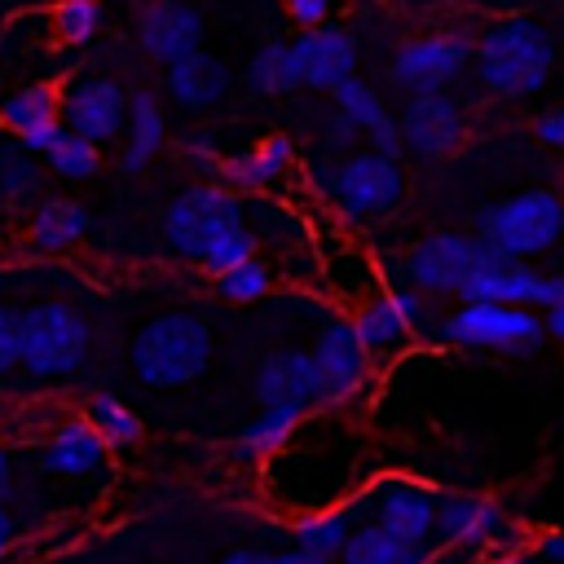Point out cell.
<instances>
[{"instance_id":"obj_47","label":"cell","mask_w":564,"mask_h":564,"mask_svg":"<svg viewBox=\"0 0 564 564\" xmlns=\"http://www.w3.org/2000/svg\"><path fill=\"white\" fill-rule=\"evenodd\" d=\"M9 476H13V458H9V449L0 445V494L9 489Z\"/></svg>"},{"instance_id":"obj_33","label":"cell","mask_w":564,"mask_h":564,"mask_svg":"<svg viewBox=\"0 0 564 564\" xmlns=\"http://www.w3.org/2000/svg\"><path fill=\"white\" fill-rule=\"evenodd\" d=\"M212 282H216V291H220L229 304H251V300L269 295L273 273H269V264H264L260 256H251V260H242V264H234V269H225V273H212Z\"/></svg>"},{"instance_id":"obj_45","label":"cell","mask_w":564,"mask_h":564,"mask_svg":"<svg viewBox=\"0 0 564 564\" xmlns=\"http://www.w3.org/2000/svg\"><path fill=\"white\" fill-rule=\"evenodd\" d=\"M13 533H18V529H13V516H9V507L0 502V555L13 546Z\"/></svg>"},{"instance_id":"obj_30","label":"cell","mask_w":564,"mask_h":564,"mask_svg":"<svg viewBox=\"0 0 564 564\" xmlns=\"http://www.w3.org/2000/svg\"><path fill=\"white\" fill-rule=\"evenodd\" d=\"M84 423L101 436L106 449H119V445H132L141 436V419L110 392H93L88 405H84Z\"/></svg>"},{"instance_id":"obj_6","label":"cell","mask_w":564,"mask_h":564,"mask_svg":"<svg viewBox=\"0 0 564 564\" xmlns=\"http://www.w3.org/2000/svg\"><path fill=\"white\" fill-rule=\"evenodd\" d=\"M441 344L458 348H485V352H507V357H533L546 335L533 308H511V304H480V300H458L436 322Z\"/></svg>"},{"instance_id":"obj_39","label":"cell","mask_w":564,"mask_h":564,"mask_svg":"<svg viewBox=\"0 0 564 564\" xmlns=\"http://www.w3.org/2000/svg\"><path fill=\"white\" fill-rule=\"evenodd\" d=\"M13 366H18V313L0 304V375H9Z\"/></svg>"},{"instance_id":"obj_31","label":"cell","mask_w":564,"mask_h":564,"mask_svg":"<svg viewBox=\"0 0 564 564\" xmlns=\"http://www.w3.org/2000/svg\"><path fill=\"white\" fill-rule=\"evenodd\" d=\"M300 432V414H286V410H260L256 423H247V432L238 436V449L242 454H256V458H269V454H282Z\"/></svg>"},{"instance_id":"obj_14","label":"cell","mask_w":564,"mask_h":564,"mask_svg":"<svg viewBox=\"0 0 564 564\" xmlns=\"http://www.w3.org/2000/svg\"><path fill=\"white\" fill-rule=\"evenodd\" d=\"M458 300H480V304H511V308H551V304H564V282L555 273H538L529 264H511V260H498L494 269L476 273Z\"/></svg>"},{"instance_id":"obj_44","label":"cell","mask_w":564,"mask_h":564,"mask_svg":"<svg viewBox=\"0 0 564 564\" xmlns=\"http://www.w3.org/2000/svg\"><path fill=\"white\" fill-rule=\"evenodd\" d=\"M220 564H273V555H264V551H234Z\"/></svg>"},{"instance_id":"obj_5","label":"cell","mask_w":564,"mask_h":564,"mask_svg":"<svg viewBox=\"0 0 564 564\" xmlns=\"http://www.w3.org/2000/svg\"><path fill=\"white\" fill-rule=\"evenodd\" d=\"M238 229H247V212H242V198L225 185H194L181 198H172L163 212V234L172 251L198 264H207L212 251Z\"/></svg>"},{"instance_id":"obj_23","label":"cell","mask_w":564,"mask_h":564,"mask_svg":"<svg viewBox=\"0 0 564 564\" xmlns=\"http://www.w3.org/2000/svg\"><path fill=\"white\" fill-rule=\"evenodd\" d=\"M225 88H229L225 62L212 57V53H203V48L167 66V93H172V101L185 106V110H207V106H216V101L225 97Z\"/></svg>"},{"instance_id":"obj_12","label":"cell","mask_w":564,"mask_h":564,"mask_svg":"<svg viewBox=\"0 0 564 564\" xmlns=\"http://www.w3.org/2000/svg\"><path fill=\"white\" fill-rule=\"evenodd\" d=\"M256 401L260 410H286V414H308L322 405V379L313 370L308 348H282L269 352L256 370Z\"/></svg>"},{"instance_id":"obj_24","label":"cell","mask_w":564,"mask_h":564,"mask_svg":"<svg viewBox=\"0 0 564 564\" xmlns=\"http://www.w3.org/2000/svg\"><path fill=\"white\" fill-rule=\"evenodd\" d=\"M163 137H167V119H163L159 97H154V93H137V97H128L119 167H123V172H141V167L163 150Z\"/></svg>"},{"instance_id":"obj_32","label":"cell","mask_w":564,"mask_h":564,"mask_svg":"<svg viewBox=\"0 0 564 564\" xmlns=\"http://www.w3.org/2000/svg\"><path fill=\"white\" fill-rule=\"evenodd\" d=\"M44 159H48V167H53L57 176H66V181H88V176H97V167H101V145L62 132V137L44 150Z\"/></svg>"},{"instance_id":"obj_13","label":"cell","mask_w":564,"mask_h":564,"mask_svg":"<svg viewBox=\"0 0 564 564\" xmlns=\"http://www.w3.org/2000/svg\"><path fill=\"white\" fill-rule=\"evenodd\" d=\"M123 115H128V97L115 79H79L62 93V132L84 137L93 145L115 141L123 132Z\"/></svg>"},{"instance_id":"obj_2","label":"cell","mask_w":564,"mask_h":564,"mask_svg":"<svg viewBox=\"0 0 564 564\" xmlns=\"http://www.w3.org/2000/svg\"><path fill=\"white\" fill-rule=\"evenodd\" d=\"M212 361V330L194 313H159L132 335V370L145 388L194 383Z\"/></svg>"},{"instance_id":"obj_21","label":"cell","mask_w":564,"mask_h":564,"mask_svg":"<svg viewBox=\"0 0 564 564\" xmlns=\"http://www.w3.org/2000/svg\"><path fill=\"white\" fill-rule=\"evenodd\" d=\"M291 163H295V141L273 132V137L256 141L247 154L216 159V176H225V185H234V189H264V185L282 181Z\"/></svg>"},{"instance_id":"obj_38","label":"cell","mask_w":564,"mask_h":564,"mask_svg":"<svg viewBox=\"0 0 564 564\" xmlns=\"http://www.w3.org/2000/svg\"><path fill=\"white\" fill-rule=\"evenodd\" d=\"M330 13H335V0H286V18H291L300 31L326 26Z\"/></svg>"},{"instance_id":"obj_29","label":"cell","mask_w":564,"mask_h":564,"mask_svg":"<svg viewBox=\"0 0 564 564\" xmlns=\"http://www.w3.org/2000/svg\"><path fill=\"white\" fill-rule=\"evenodd\" d=\"M247 84H251L260 97L295 93V88H300V66H295L291 40H269V44H260L256 57L247 62Z\"/></svg>"},{"instance_id":"obj_15","label":"cell","mask_w":564,"mask_h":564,"mask_svg":"<svg viewBox=\"0 0 564 564\" xmlns=\"http://www.w3.org/2000/svg\"><path fill=\"white\" fill-rule=\"evenodd\" d=\"M507 516L498 502L476 498V494H436V520H432V538H441L445 546H463V551H489L502 546L507 538Z\"/></svg>"},{"instance_id":"obj_17","label":"cell","mask_w":564,"mask_h":564,"mask_svg":"<svg viewBox=\"0 0 564 564\" xmlns=\"http://www.w3.org/2000/svg\"><path fill=\"white\" fill-rule=\"evenodd\" d=\"M313 357V370L322 379V401L339 405V401H352L361 388H366V375H370V357L361 352V344L352 339L348 322H330L317 344L308 348Z\"/></svg>"},{"instance_id":"obj_3","label":"cell","mask_w":564,"mask_h":564,"mask_svg":"<svg viewBox=\"0 0 564 564\" xmlns=\"http://www.w3.org/2000/svg\"><path fill=\"white\" fill-rule=\"evenodd\" d=\"M564 225V207L555 189H524L516 198H502L494 207L480 212L476 238L511 264H529L533 256H546L560 238Z\"/></svg>"},{"instance_id":"obj_10","label":"cell","mask_w":564,"mask_h":564,"mask_svg":"<svg viewBox=\"0 0 564 564\" xmlns=\"http://www.w3.org/2000/svg\"><path fill=\"white\" fill-rule=\"evenodd\" d=\"M432 520H436V489L410 476H388L370 489V524H379L383 533L410 542V546H427L432 542Z\"/></svg>"},{"instance_id":"obj_37","label":"cell","mask_w":564,"mask_h":564,"mask_svg":"<svg viewBox=\"0 0 564 564\" xmlns=\"http://www.w3.org/2000/svg\"><path fill=\"white\" fill-rule=\"evenodd\" d=\"M31 185H35L31 154L22 145L18 150H0V194L4 198H22V194H31Z\"/></svg>"},{"instance_id":"obj_35","label":"cell","mask_w":564,"mask_h":564,"mask_svg":"<svg viewBox=\"0 0 564 564\" xmlns=\"http://www.w3.org/2000/svg\"><path fill=\"white\" fill-rule=\"evenodd\" d=\"M326 282L344 295V300H370V295H379V273L370 269V260L366 256H357V251H339L335 256V264L326 269Z\"/></svg>"},{"instance_id":"obj_27","label":"cell","mask_w":564,"mask_h":564,"mask_svg":"<svg viewBox=\"0 0 564 564\" xmlns=\"http://www.w3.org/2000/svg\"><path fill=\"white\" fill-rule=\"evenodd\" d=\"M88 234V212L75 198H44L31 220V242L40 251H66Z\"/></svg>"},{"instance_id":"obj_16","label":"cell","mask_w":564,"mask_h":564,"mask_svg":"<svg viewBox=\"0 0 564 564\" xmlns=\"http://www.w3.org/2000/svg\"><path fill=\"white\" fill-rule=\"evenodd\" d=\"M291 53H295V66H300V84H308V88L335 93L344 79L357 75V40L344 26L326 22V26L300 31L291 40Z\"/></svg>"},{"instance_id":"obj_7","label":"cell","mask_w":564,"mask_h":564,"mask_svg":"<svg viewBox=\"0 0 564 564\" xmlns=\"http://www.w3.org/2000/svg\"><path fill=\"white\" fill-rule=\"evenodd\" d=\"M494 264H498V256L476 234H454V229L419 238L401 260L405 286H414L423 295H463V286Z\"/></svg>"},{"instance_id":"obj_22","label":"cell","mask_w":564,"mask_h":564,"mask_svg":"<svg viewBox=\"0 0 564 564\" xmlns=\"http://www.w3.org/2000/svg\"><path fill=\"white\" fill-rule=\"evenodd\" d=\"M101 463H106V445L84 419L62 423L40 449V467L53 476H93L101 471Z\"/></svg>"},{"instance_id":"obj_40","label":"cell","mask_w":564,"mask_h":564,"mask_svg":"<svg viewBox=\"0 0 564 564\" xmlns=\"http://www.w3.org/2000/svg\"><path fill=\"white\" fill-rule=\"evenodd\" d=\"M529 560H533V564H560V560H564V538H560V529H546V533L529 546Z\"/></svg>"},{"instance_id":"obj_18","label":"cell","mask_w":564,"mask_h":564,"mask_svg":"<svg viewBox=\"0 0 564 564\" xmlns=\"http://www.w3.org/2000/svg\"><path fill=\"white\" fill-rule=\"evenodd\" d=\"M0 123L31 154H44L62 137V93L53 84H26L0 101Z\"/></svg>"},{"instance_id":"obj_36","label":"cell","mask_w":564,"mask_h":564,"mask_svg":"<svg viewBox=\"0 0 564 564\" xmlns=\"http://www.w3.org/2000/svg\"><path fill=\"white\" fill-rule=\"evenodd\" d=\"M383 300L392 304V313L401 317V326L414 335V330H423L427 322H432V308H427V295L423 291H414V286H405V282H397V286H388L383 291Z\"/></svg>"},{"instance_id":"obj_46","label":"cell","mask_w":564,"mask_h":564,"mask_svg":"<svg viewBox=\"0 0 564 564\" xmlns=\"http://www.w3.org/2000/svg\"><path fill=\"white\" fill-rule=\"evenodd\" d=\"M273 564H326V560L304 555V551H295V546H291V551H278V555H273Z\"/></svg>"},{"instance_id":"obj_43","label":"cell","mask_w":564,"mask_h":564,"mask_svg":"<svg viewBox=\"0 0 564 564\" xmlns=\"http://www.w3.org/2000/svg\"><path fill=\"white\" fill-rule=\"evenodd\" d=\"M538 322H542V335H546V339H560V335H564V304L542 308V313H538Z\"/></svg>"},{"instance_id":"obj_1","label":"cell","mask_w":564,"mask_h":564,"mask_svg":"<svg viewBox=\"0 0 564 564\" xmlns=\"http://www.w3.org/2000/svg\"><path fill=\"white\" fill-rule=\"evenodd\" d=\"M471 62H476L480 84L494 97H529L546 84L555 66V40L542 22L524 13L494 18L471 44Z\"/></svg>"},{"instance_id":"obj_8","label":"cell","mask_w":564,"mask_h":564,"mask_svg":"<svg viewBox=\"0 0 564 564\" xmlns=\"http://www.w3.org/2000/svg\"><path fill=\"white\" fill-rule=\"evenodd\" d=\"M322 189L348 220H370V216H388L401 203L405 176L397 159L361 150L339 163H322Z\"/></svg>"},{"instance_id":"obj_48","label":"cell","mask_w":564,"mask_h":564,"mask_svg":"<svg viewBox=\"0 0 564 564\" xmlns=\"http://www.w3.org/2000/svg\"><path fill=\"white\" fill-rule=\"evenodd\" d=\"M498 564H533V560H529V551H520V555H502Z\"/></svg>"},{"instance_id":"obj_20","label":"cell","mask_w":564,"mask_h":564,"mask_svg":"<svg viewBox=\"0 0 564 564\" xmlns=\"http://www.w3.org/2000/svg\"><path fill=\"white\" fill-rule=\"evenodd\" d=\"M335 110L357 128V132H366V141H370V150L375 154H383V159H401V141H397V119L388 115V106H383V97L361 79V75H352V79H344L335 93Z\"/></svg>"},{"instance_id":"obj_42","label":"cell","mask_w":564,"mask_h":564,"mask_svg":"<svg viewBox=\"0 0 564 564\" xmlns=\"http://www.w3.org/2000/svg\"><path fill=\"white\" fill-rule=\"evenodd\" d=\"M352 137H357V128L335 110V115L326 119V145H330V150H348V145H352Z\"/></svg>"},{"instance_id":"obj_41","label":"cell","mask_w":564,"mask_h":564,"mask_svg":"<svg viewBox=\"0 0 564 564\" xmlns=\"http://www.w3.org/2000/svg\"><path fill=\"white\" fill-rule=\"evenodd\" d=\"M533 137H538L542 145H551V150H555V145H564V119H560L555 110L538 115V119H533Z\"/></svg>"},{"instance_id":"obj_28","label":"cell","mask_w":564,"mask_h":564,"mask_svg":"<svg viewBox=\"0 0 564 564\" xmlns=\"http://www.w3.org/2000/svg\"><path fill=\"white\" fill-rule=\"evenodd\" d=\"M339 564H427V546H410L379 524H357L339 551Z\"/></svg>"},{"instance_id":"obj_25","label":"cell","mask_w":564,"mask_h":564,"mask_svg":"<svg viewBox=\"0 0 564 564\" xmlns=\"http://www.w3.org/2000/svg\"><path fill=\"white\" fill-rule=\"evenodd\" d=\"M352 529H357L352 507H317V511L295 516L291 538H295V551H304V555H317V560L335 564Z\"/></svg>"},{"instance_id":"obj_9","label":"cell","mask_w":564,"mask_h":564,"mask_svg":"<svg viewBox=\"0 0 564 564\" xmlns=\"http://www.w3.org/2000/svg\"><path fill=\"white\" fill-rule=\"evenodd\" d=\"M467 66H471V40L436 31V35H414L397 48L392 79L410 97H427V93H445Z\"/></svg>"},{"instance_id":"obj_34","label":"cell","mask_w":564,"mask_h":564,"mask_svg":"<svg viewBox=\"0 0 564 564\" xmlns=\"http://www.w3.org/2000/svg\"><path fill=\"white\" fill-rule=\"evenodd\" d=\"M48 18H53V35H57L62 44L79 48V44H88V40L97 35V26H101V4H97V0H57Z\"/></svg>"},{"instance_id":"obj_26","label":"cell","mask_w":564,"mask_h":564,"mask_svg":"<svg viewBox=\"0 0 564 564\" xmlns=\"http://www.w3.org/2000/svg\"><path fill=\"white\" fill-rule=\"evenodd\" d=\"M348 330H352V339L361 344V352H366L370 361H375V357L397 352V348L410 339V330L401 326V317L392 313V304L383 300V291H379V295H370V300H361V304L352 308Z\"/></svg>"},{"instance_id":"obj_11","label":"cell","mask_w":564,"mask_h":564,"mask_svg":"<svg viewBox=\"0 0 564 564\" xmlns=\"http://www.w3.org/2000/svg\"><path fill=\"white\" fill-rule=\"evenodd\" d=\"M467 132V115L449 93H427V97H410V106L397 119V141L401 150L419 154V159H445L449 150H458Z\"/></svg>"},{"instance_id":"obj_19","label":"cell","mask_w":564,"mask_h":564,"mask_svg":"<svg viewBox=\"0 0 564 564\" xmlns=\"http://www.w3.org/2000/svg\"><path fill=\"white\" fill-rule=\"evenodd\" d=\"M141 48L154 62H163V66L198 53L203 48V18H198V9L176 4V0H154L141 13Z\"/></svg>"},{"instance_id":"obj_4","label":"cell","mask_w":564,"mask_h":564,"mask_svg":"<svg viewBox=\"0 0 564 564\" xmlns=\"http://www.w3.org/2000/svg\"><path fill=\"white\" fill-rule=\"evenodd\" d=\"M88 361V322L66 300H40L18 313V366L35 379H66Z\"/></svg>"}]
</instances>
